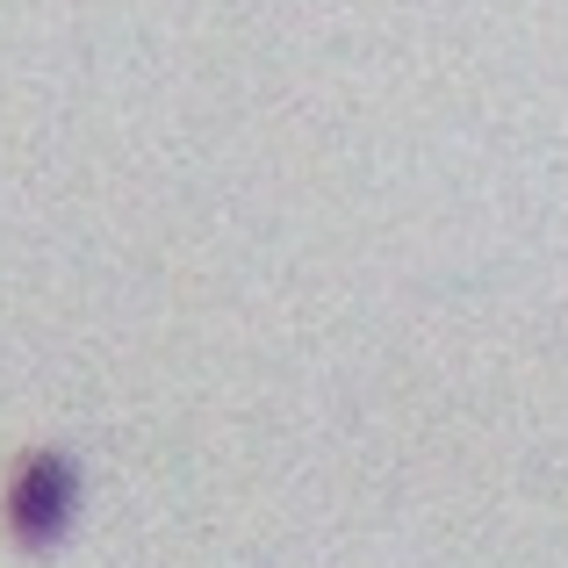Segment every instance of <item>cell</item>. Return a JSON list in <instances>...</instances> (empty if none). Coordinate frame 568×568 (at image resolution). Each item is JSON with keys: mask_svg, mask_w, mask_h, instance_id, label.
<instances>
[{"mask_svg": "<svg viewBox=\"0 0 568 568\" xmlns=\"http://www.w3.org/2000/svg\"><path fill=\"white\" fill-rule=\"evenodd\" d=\"M72 497H80V468L65 454H29L8 483V532L22 547H51L72 518Z\"/></svg>", "mask_w": 568, "mask_h": 568, "instance_id": "cell-1", "label": "cell"}]
</instances>
